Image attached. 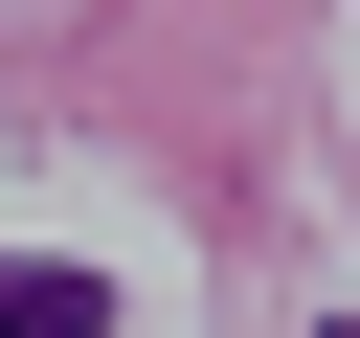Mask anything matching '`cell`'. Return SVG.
<instances>
[{"mask_svg": "<svg viewBox=\"0 0 360 338\" xmlns=\"http://www.w3.org/2000/svg\"><path fill=\"white\" fill-rule=\"evenodd\" d=\"M0 338H112V293H90V270H22V248H0Z\"/></svg>", "mask_w": 360, "mask_h": 338, "instance_id": "1", "label": "cell"}, {"mask_svg": "<svg viewBox=\"0 0 360 338\" xmlns=\"http://www.w3.org/2000/svg\"><path fill=\"white\" fill-rule=\"evenodd\" d=\"M338 338H360V315H338Z\"/></svg>", "mask_w": 360, "mask_h": 338, "instance_id": "2", "label": "cell"}]
</instances>
